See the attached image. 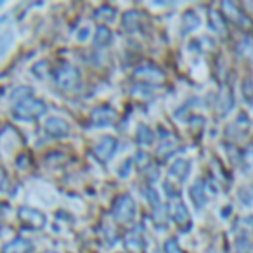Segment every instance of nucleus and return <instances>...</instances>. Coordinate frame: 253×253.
<instances>
[{
	"instance_id": "4be33fe9",
	"label": "nucleus",
	"mask_w": 253,
	"mask_h": 253,
	"mask_svg": "<svg viewBox=\"0 0 253 253\" xmlns=\"http://www.w3.org/2000/svg\"><path fill=\"white\" fill-rule=\"evenodd\" d=\"M88 35H90V30L88 28H84V30H80V32H78V40H80V42H84V40H87L88 39Z\"/></svg>"
},
{
	"instance_id": "f3484780",
	"label": "nucleus",
	"mask_w": 253,
	"mask_h": 253,
	"mask_svg": "<svg viewBox=\"0 0 253 253\" xmlns=\"http://www.w3.org/2000/svg\"><path fill=\"white\" fill-rule=\"evenodd\" d=\"M210 19H211V26H213L211 30H215V32H217L218 35H224V33H225V30H224L225 26H224V19H222V16L218 14V12L211 11Z\"/></svg>"
},
{
	"instance_id": "1a4fd4ad",
	"label": "nucleus",
	"mask_w": 253,
	"mask_h": 253,
	"mask_svg": "<svg viewBox=\"0 0 253 253\" xmlns=\"http://www.w3.org/2000/svg\"><path fill=\"white\" fill-rule=\"evenodd\" d=\"M224 9H225V12H227L229 19H232V21L238 23V25H248V19L243 16V12H239V9L236 7L234 4H231V2H224Z\"/></svg>"
},
{
	"instance_id": "7ed1b4c3",
	"label": "nucleus",
	"mask_w": 253,
	"mask_h": 253,
	"mask_svg": "<svg viewBox=\"0 0 253 253\" xmlns=\"http://www.w3.org/2000/svg\"><path fill=\"white\" fill-rule=\"evenodd\" d=\"M54 80L61 88H73L80 80V73H78L77 68L70 66V64H63L54 73Z\"/></svg>"
},
{
	"instance_id": "a211bd4d",
	"label": "nucleus",
	"mask_w": 253,
	"mask_h": 253,
	"mask_svg": "<svg viewBox=\"0 0 253 253\" xmlns=\"http://www.w3.org/2000/svg\"><path fill=\"white\" fill-rule=\"evenodd\" d=\"M95 18L102 19V21H113V19H115V9L108 7V5H104V7L99 9V11H97Z\"/></svg>"
},
{
	"instance_id": "b1692460",
	"label": "nucleus",
	"mask_w": 253,
	"mask_h": 253,
	"mask_svg": "<svg viewBox=\"0 0 253 253\" xmlns=\"http://www.w3.org/2000/svg\"><path fill=\"white\" fill-rule=\"evenodd\" d=\"M248 224H253V217H250V218H248Z\"/></svg>"
},
{
	"instance_id": "39448f33",
	"label": "nucleus",
	"mask_w": 253,
	"mask_h": 253,
	"mask_svg": "<svg viewBox=\"0 0 253 253\" xmlns=\"http://www.w3.org/2000/svg\"><path fill=\"white\" fill-rule=\"evenodd\" d=\"M115 149H116V139L102 137V141L95 146L94 153L101 162H108V160L113 156V153H115Z\"/></svg>"
},
{
	"instance_id": "423d86ee",
	"label": "nucleus",
	"mask_w": 253,
	"mask_h": 253,
	"mask_svg": "<svg viewBox=\"0 0 253 253\" xmlns=\"http://www.w3.org/2000/svg\"><path fill=\"white\" fill-rule=\"evenodd\" d=\"M115 111L111 108H99L92 113V123L95 126H108L109 123L115 122Z\"/></svg>"
},
{
	"instance_id": "f8f14e48",
	"label": "nucleus",
	"mask_w": 253,
	"mask_h": 253,
	"mask_svg": "<svg viewBox=\"0 0 253 253\" xmlns=\"http://www.w3.org/2000/svg\"><path fill=\"white\" fill-rule=\"evenodd\" d=\"M111 32H109L106 26H101V28H97V33H95V43H97L99 47H106L111 43Z\"/></svg>"
},
{
	"instance_id": "20e7f679",
	"label": "nucleus",
	"mask_w": 253,
	"mask_h": 253,
	"mask_svg": "<svg viewBox=\"0 0 253 253\" xmlns=\"http://www.w3.org/2000/svg\"><path fill=\"white\" fill-rule=\"evenodd\" d=\"M43 128H45L47 134L52 135V137H64V135H68V132H70L68 123L61 118H56V116H52V118L47 120L45 125H43Z\"/></svg>"
},
{
	"instance_id": "2eb2a0df",
	"label": "nucleus",
	"mask_w": 253,
	"mask_h": 253,
	"mask_svg": "<svg viewBox=\"0 0 253 253\" xmlns=\"http://www.w3.org/2000/svg\"><path fill=\"white\" fill-rule=\"evenodd\" d=\"M198 26H200V18H198L194 12H187V14L184 16V32L189 33V32H193V30H196Z\"/></svg>"
},
{
	"instance_id": "6e6552de",
	"label": "nucleus",
	"mask_w": 253,
	"mask_h": 253,
	"mask_svg": "<svg viewBox=\"0 0 253 253\" xmlns=\"http://www.w3.org/2000/svg\"><path fill=\"white\" fill-rule=\"evenodd\" d=\"M19 217L25 222H28V224L35 225V227H42L43 222H45L43 215L37 210H32V208H21V210H19Z\"/></svg>"
},
{
	"instance_id": "6ab92c4d",
	"label": "nucleus",
	"mask_w": 253,
	"mask_h": 253,
	"mask_svg": "<svg viewBox=\"0 0 253 253\" xmlns=\"http://www.w3.org/2000/svg\"><path fill=\"white\" fill-rule=\"evenodd\" d=\"M11 40H12V37H11V35L0 37V56H4V54L7 52L9 45H11Z\"/></svg>"
},
{
	"instance_id": "4468645a",
	"label": "nucleus",
	"mask_w": 253,
	"mask_h": 253,
	"mask_svg": "<svg viewBox=\"0 0 253 253\" xmlns=\"http://www.w3.org/2000/svg\"><path fill=\"white\" fill-rule=\"evenodd\" d=\"M172 217H173V220H175L177 224H184V222H187L186 207H184L182 203H175L172 207Z\"/></svg>"
},
{
	"instance_id": "9b49d317",
	"label": "nucleus",
	"mask_w": 253,
	"mask_h": 253,
	"mask_svg": "<svg viewBox=\"0 0 253 253\" xmlns=\"http://www.w3.org/2000/svg\"><path fill=\"white\" fill-rule=\"evenodd\" d=\"M187 167H189V163L186 160H177L170 169V175L177 177V179H184L187 175Z\"/></svg>"
},
{
	"instance_id": "0eeeda50",
	"label": "nucleus",
	"mask_w": 253,
	"mask_h": 253,
	"mask_svg": "<svg viewBox=\"0 0 253 253\" xmlns=\"http://www.w3.org/2000/svg\"><path fill=\"white\" fill-rule=\"evenodd\" d=\"M33 245L25 238H16L4 246L2 253H32Z\"/></svg>"
},
{
	"instance_id": "412c9836",
	"label": "nucleus",
	"mask_w": 253,
	"mask_h": 253,
	"mask_svg": "<svg viewBox=\"0 0 253 253\" xmlns=\"http://www.w3.org/2000/svg\"><path fill=\"white\" fill-rule=\"evenodd\" d=\"M128 170H132V160H126V162L123 163V169H120V175L125 177L126 173H128Z\"/></svg>"
},
{
	"instance_id": "ddd939ff",
	"label": "nucleus",
	"mask_w": 253,
	"mask_h": 253,
	"mask_svg": "<svg viewBox=\"0 0 253 253\" xmlns=\"http://www.w3.org/2000/svg\"><path fill=\"white\" fill-rule=\"evenodd\" d=\"M137 137H139V142L144 146H149L153 144V141H155V134L151 132V128L149 126H139V130H137Z\"/></svg>"
},
{
	"instance_id": "aec40b11",
	"label": "nucleus",
	"mask_w": 253,
	"mask_h": 253,
	"mask_svg": "<svg viewBox=\"0 0 253 253\" xmlns=\"http://www.w3.org/2000/svg\"><path fill=\"white\" fill-rule=\"evenodd\" d=\"M167 252H169V253H182L179 248H177V241H175V239H173V241L167 243Z\"/></svg>"
},
{
	"instance_id": "393cba45",
	"label": "nucleus",
	"mask_w": 253,
	"mask_h": 253,
	"mask_svg": "<svg viewBox=\"0 0 253 253\" xmlns=\"http://www.w3.org/2000/svg\"><path fill=\"white\" fill-rule=\"evenodd\" d=\"M2 21H4V19H0V23H2Z\"/></svg>"
},
{
	"instance_id": "f03ea898",
	"label": "nucleus",
	"mask_w": 253,
	"mask_h": 253,
	"mask_svg": "<svg viewBox=\"0 0 253 253\" xmlns=\"http://www.w3.org/2000/svg\"><path fill=\"white\" fill-rule=\"evenodd\" d=\"M113 217L118 222H130L135 217V203L130 196H120L113 207Z\"/></svg>"
},
{
	"instance_id": "5701e85b",
	"label": "nucleus",
	"mask_w": 253,
	"mask_h": 253,
	"mask_svg": "<svg viewBox=\"0 0 253 253\" xmlns=\"http://www.w3.org/2000/svg\"><path fill=\"white\" fill-rule=\"evenodd\" d=\"M4 177H5V173H4V170H2V169H0V180H2V179H4Z\"/></svg>"
},
{
	"instance_id": "dca6fc26",
	"label": "nucleus",
	"mask_w": 253,
	"mask_h": 253,
	"mask_svg": "<svg viewBox=\"0 0 253 253\" xmlns=\"http://www.w3.org/2000/svg\"><path fill=\"white\" fill-rule=\"evenodd\" d=\"M137 23H139L137 12H126L125 18H123V26H125V30H128V32H134V30L137 28Z\"/></svg>"
},
{
	"instance_id": "f257e3e1",
	"label": "nucleus",
	"mask_w": 253,
	"mask_h": 253,
	"mask_svg": "<svg viewBox=\"0 0 253 253\" xmlns=\"http://www.w3.org/2000/svg\"><path fill=\"white\" fill-rule=\"evenodd\" d=\"M45 102L35 97H26L19 101L14 108V118L18 120H35L45 113Z\"/></svg>"
},
{
	"instance_id": "9d476101",
	"label": "nucleus",
	"mask_w": 253,
	"mask_h": 253,
	"mask_svg": "<svg viewBox=\"0 0 253 253\" xmlns=\"http://www.w3.org/2000/svg\"><path fill=\"white\" fill-rule=\"evenodd\" d=\"M191 196H193V201L198 208L205 207L207 203V196H205V189H203V184L201 182H196L193 187H191Z\"/></svg>"
}]
</instances>
